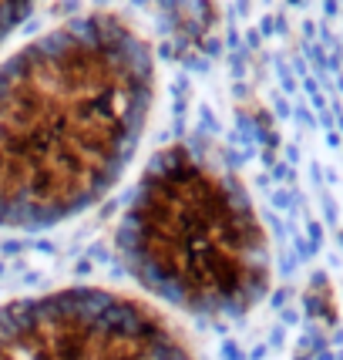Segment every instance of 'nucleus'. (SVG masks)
Returning a JSON list of instances; mask_svg holds the SVG:
<instances>
[{"label":"nucleus","instance_id":"f257e3e1","mask_svg":"<svg viewBox=\"0 0 343 360\" xmlns=\"http://www.w3.org/2000/svg\"><path fill=\"white\" fill-rule=\"evenodd\" d=\"M155 98L145 38L114 14L68 20L0 64V226L47 229L125 175Z\"/></svg>","mask_w":343,"mask_h":360},{"label":"nucleus","instance_id":"f03ea898","mask_svg":"<svg viewBox=\"0 0 343 360\" xmlns=\"http://www.w3.org/2000/svg\"><path fill=\"white\" fill-rule=\"evenodd\" d=\"M118 253L148 293L195 317H239L269 286L266 232L246 192L185 145L145 169Z\"/></svg>","mask_w":343,"mask_h":360},{"label":"nucleus","instance_id":"7ed1b4c3","mask_svg":"<svg viewBox=\"0 0 343 360\" xmlns=\"http://www.w3.org/2000/svg\"><path fill=\"white\" fill-rule=\"evenodd\" d=\"M0 360H195L152 306L61 290L0 306Z\"/></svg>","mask_w":343,"mask_h":360},{"label":"nucleus","instance_id":"20e7f679","mask_svg":"<svg viewBox=\"0 0 343 360\" xmlns=\"http://www.w3.org/2000/svg\"><path fill=\"white\" fill-rule=\"evenodd\" d=\"M31 17V7H24V3H0V44L10 38L14 31H17V24Z\"/></svg>","mask_w":343,"mask_h":360}]
</instances>
